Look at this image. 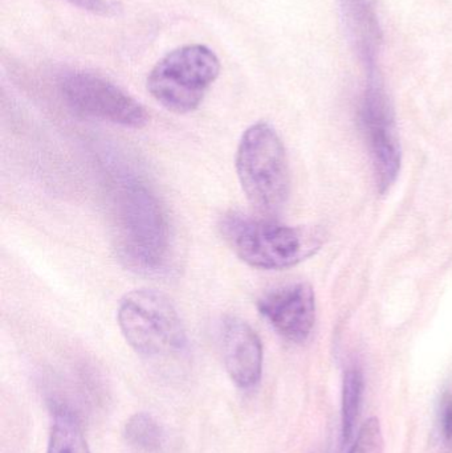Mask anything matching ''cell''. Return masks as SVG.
Returning a JSON list of instances; mask_svg holds the SVG:
<instances>
[{
    "mask_svg": "<svg viewBox=\"0 0 452 453\" xmlns=\"http://www.w3.org/2000/svg\"><path fill=\"white\" fill-rule=\"evenodd\" d=\"M117 319L126 342L145 358H172L188 349V333L180 313L157 290L137 289L125 295Z\"/></svg>",
    "mask_w": 452,
    "mask_h": 453,
    "instance_id": "cell-3",
    "label": "cell"
},
{
    "mask_svg": "<svg viewBox=\"0 0 452 453\" xmlns=\"http://www.w3.org/2000/svg\"><path fill=\"white\" fill-rule=\"evenodd\" d=\"M220 234L228 247L254 268L276 271L296 265L315 255L324 242L320 229L257 219L239 212L226 214Z\"/></svg>",
    "mask_w": 452,
    "mask_h": 453,
    "instance_id": "cell-2",
    "label": "cell"
},
{
    "mask_svg": "<svg viewBox=\"0 0 452 453\" xmlns=\"http://www.w3.org/2000/svg\"><path fill=\"white\" fill-rule=\"evenodd\" d=\"M358 117L371 151L379 188L381 191L389 190L400 175L402 149L392 104L374 73H369V81L360 101Z\"/></svg>",
    "mask_w": 452,
    "mask_h": 453,
    "instance_id": "cell-7",
    "label": "cell"
},
{
    "mask_svg": "<svg viewBox=\"0 0 452 453\" xmlns=\"http://www.w3.org/2000/svg\"><path fill=\"white\" fill-rule=\"evenodd\" d=\"M220 337L231 380L243 390L257 388L263 374V345L257 333L243 319L230 316L223 321Z\"/></svg>",
    "mask_w": 452,
    "mask_h": 453,
    "instance_id": "cell-9",
    "label": "cell"
},
{
    "mask_svg": "<svg viewBox=\"0 0 452 453\" xmlns=\"http://www.w3.org/2000/svg\"><path fill=\"white\" fill-rule=\"evenodd\" d=\"M236 173L247 198L260 211L275 212L286 203L291 185L288 159L271 125L257 122L241 135Z\"/></svg>",
    "mask_w": 452,
    "mask_h": 453,
    "instance_id": "cell-4",
    "label": "cell"
},
{
    "mask_svg": "<svg viewBox=\"0 0 452 453\" xmlns=\"http://www.w3.org/2000/svg\"><path fill=\"white\" fill-rule=\"evenodd\" d=\"M438 426L443 446L452 449V390L446 391L441 399Z\"/></svg>",
    "mask_w": 452,
    "mask_h": 453,
    "instance_id": "cell-15",
    "label": "cell"
},
{
    "mask_svg": "<svg viewBox=\"0 0 452 453\" xmlns=\"http://www.w3.org/2000/svg\"><path fill=\"white\" fill-rule=\"evenodd\" d=\"M72 4L82 8V10L90 11V12L108 15V13L116 12V7L106 0H68Z\"/></svg>",
    "mask_w": 452,
    "mask_h": 453,
    "instance_id": "cell-16",
    "label": "cell"
},
{
    "mask_svg": "<svg viewBox=\"0 0 452 453\" xmlns=\"http://www.w3.org/2000/svg\"><path fill=\"white\" fill-rule=\"evenodd\" d=\"M58 88L69 108L82 116L134 129L148 124L145 108L103 77L88 72H71L61 77Z\"/></svg>",
    "mask_w": 452,
    "mask_h": 453,
    "instance_id": "cell-6",
    "label": "cell"
},
{
    "mask_svg": "<svg viewBox=\"0 0 452 453\" xmlns=\"http://www.w3.org/2000/svg\"><path fill=\"white\" fill-rule=\"evenodd\" d=\"M348 453H384V434L377 418L366 420Z\"/></svg>",
    "mask_w": 452,
    "mask_h": 453,
    "instance_id": "cell-14",
    "label": "cell"
},
{
    "mask_svg": "<svg viewBox=\"0 0 452 453\" xmlns=\"http://www.w3.org/2000/svg\"><path fill=\"white\" fill-rule=\"evenodd\" d=\"M364 388L365 380L363 372L357 367L348 370L342 385L341 435L344 443H348L355 436V428L363 404Z\"/></svg>",
    "mask_w": 452,
    "mask_h": 453,
    "instance_id": "cell-13",
    "label": "cell"
},
{
    "mask_svg": "<svg viewBox=\"0 0 452 453\" xmlns=\"http://www.w3.org/2000/svg\"><path fill=\"white\" fill-rule=\"evenodd\" d=\"M217 55L204 45H185L158 61L148 77L150 95L167 111H195L219 74Z\"/></svg>",
    "mask_w": 452,
    "mask_h": 453,
    "instance_id": "cell-5",
    "label": "cell"
},
{
    "mask_svg": "<svg viewBox=\"0 0 452 453\" xmlns=\"http://www.w3.org/2000/svg\"><path fill=\"white\" fill-rule=\"evenodd\" d=\"M125 438L133 449L142 453H161L166 444L164 428L146 412H137L127 420Z\"/></svg>",
    "mask_w": 452,
    "mask_h": 453,
    "instance_id": "cell-12",
    "label": "cell"
},
{
    "mask_svg": "<svg viewBox=\"0 0 452 453\" xmlns=\"http://www.w3.org/2000/svg\"><path fill=\"white\" fill-rule=\"evenodd\" d=\"M114 244L122 263L142 274H159L172 260V237L164 204L135 173L122 170L111 188Z\"/></svg>",
    "mask_w": 452,
    "mask_h": 453,
    "instance_id": "cell-1",
    "label": "cell"
},
{
    "mask_svg": "<svg viewBox=\"0 0 452 453\" xmlns=\"http://www.w3.org/2000/svg\"><path fill=\"white\" fill-rule=\"evenodd\" d=\"M340 12L348 36L369 73L376 72L382 42L379 13L372 0H339Z\"/></svg>",
    "mask_w": 452,
    "mask_h": 453,
    "instance_id": "cell-10",
    "label": "cell"
},
{
    "mask_svg": "<svg viewBox=\"0 0 452 453\" xmlns=\"http://www.w3.org/2000/svg\"><path fill=\"white\" fill-rule=\"evenodd\" d=\"M47 453H92L79 418L64 404H57L53 409Z\"/></svg>",
    "mask_w": 452,
    "mask_h": 453,
    "instance_id": "cell-11",
    "label": "cell"
},
{
    "mask_svg": "<svg viewBox=\"0 0 452 453\" xmlns=\"http://www.w3.org/2000/svg\"><path fill=\"white\" fill-rule=\"evenodd\" d=\"M257 311L281 337L304 342L315 326V292L305 282L275 288L259 298Z\"/></svg>",
    "mask_w": 452,
    "mask_h": 453,
    "instance_id": "cell-8",
    "label": "cell"
}]
</instances>
